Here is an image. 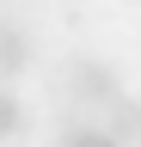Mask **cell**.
Segmentation results:
<instances>
[{"label": "cell", "instance_id": "3957f363", "mask_svg": "<svg viewBox=\"0 0 141 147\" xmlns=\"http://www.w3.org/2000/svg\"><path fill=\"white\" fill-rule=\"evenodd\" d=\"M104 135H111L117 147H141V98L123 92V98L104 110Z\"/></svg>", "mask_w": 141, "mask_h": 147}, {"label": "cell", "instance_id": "7a4b0ae2", "mask_svg": "<svg viewBox=\"0 0 141 147\" xmlns=\"http://www.w3.org/2000/svg\"><path fill=\"white\" fill-rule=\"evenodd\" d=\"M31 31L25 25H12V18H0V80H12V74H25L31 67Z\"/></svg>", "mask_w": 141, "mask_h": 147}, {"label": "cell", "instance_id": "277c9868", "mask_svg": "<svg viewBox=\"0 0 141 147\" xmlns=\"http://www.w3.org/2000/svg\"><path fill=\"white\" fill-rule=\"evenodd\" d=\"M55 147H117V141L104 135V129H92V123H67Z\"/></svg>", "mask_w": 141, "mask_h": 147}, {"label": "cell", "instance_id": "6da1fadb", "mask_svg": "<svg viewBox=\"0 0 141 147\" xmlns=\"http://www.w3.org/2000/svg\"><path fill=\"white\" fill-rule=\"evenodd\" d=\"M61 86H67V98H74V104H86V110H111V104L123 98L117 67H104V61H67Z\"/></svg>", "mask_w": 141, "mask_h": 147}, {"label": "cell", "instance_id": "5b68a950", "mask_svg": "<svg viewBox=\"0 0 141 147\" xmlns=\"http://www.w3.org/2000/svg\"><path fill=\"white\" fill-rule=\"evenodd\" d=\"M19 129H25V104L12 98L6 86H0V141H12V135H19Z\"/></svg>", "mask_w": 141, "mask_h": 147}]
</instances>
